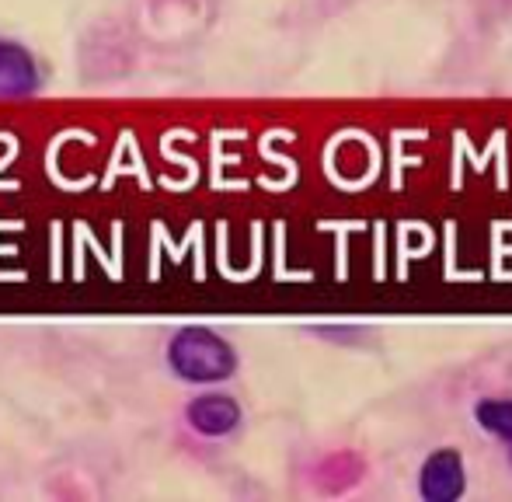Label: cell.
Masks as SVG:
<instances>
[{"instance_id": "cell-5", "label": "cell", "mask_w": 512, "mask_h": 502, "mask_svg": "<svg viewBox=\"0 0 512 502\" xmlns=\"http://www.w3.org/2000/svg\"><path fill=\"white\" fill-rule=\"evenodd\" d=\"M474 419L485 433L512 447V398H485L474 405Z\"/></svg>"}, {"instance_id": "cell-4", "label": "cell", "mask_w": 512, "mask_h": 502, "mask_svg": "<svg viewBox=\"0 0 512 502\" xmlns=\"http://www.w3.org/2000/svg\"><path fill=\"white\" fill-rule=\"evenodd\" d=\"M42 88V70L32 49L0 35V98H28Z\"/></svg>"}, {"instance_id": "cell-1", "label": "cell", "mask_w": 512, "mask_h": 502, "mask_svg": "<svg viewBox=\"0 0 512 502\" xmlns=\"http://www.w3.org/2000/svg\"><path fill=\"white\" fill-rule=\"evenodd\" d=\"M168 367L182 384L213 387L237 374V349L209 325H185L168 342Z\"/></svg>"}, {"instance_id": "cell-3", "label": "cell", "mask_w": 512, "mask_h": 502, "mask_svg": "<svg viewBox=\"0 0 512 502\" xmlns=\"http://www.w3.org/2000/svg\"><path fill=\"white\" fill-rule=\"evenodd\" d=\"M244 412L230 394L206 391L185 405V422H189L192 433H199L203 440H223V436L237 433Z\"/></svg>"}, {"instance_id": "cell-2", "label": "cell", "mask_w": 512, "mask_h": 502, "mask_svg": "<svg viewBox=\"0 0 512 502\" xmlns=\"http://www.w3.org/2000/svg\"><path fill=\"white\" fill-rule=\"evenodd\" d=\"M418 492L425 502H457L467 492V464L464 454L453 447H439L425 457L418 471Z\"/></svg>"}]
</instances>
